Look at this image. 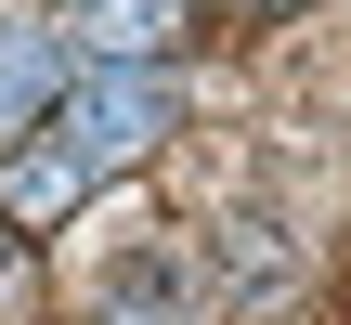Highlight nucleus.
Returning a JSON list of instances; mask_svg holds the SVG:
<instances>
[{
    "label": "nucleus",
    "instance_id": "nucleus-2",
    "mask_svg": "<svg viewBox=\"0 0 351 325\" xmlns=\"http://www.w3.org/2000/svg\"><path fill=\"white\" fill-rule=\"evenodd\" d=\"M65 78H78V39H65V26H0V143L39 130Z\"/></svg>",
    "mask_w": 351,
    "mask_h": 325
},
{
    "label": "nucleus",
    "instance_id": "nucleus-3",
    "mask_svg": "<svg viewBox=\"0 0 351 325\" xmlns=\"http://www.w3.org/2000/svg\"><path fill=\"white\" fill-rule=\"evenodd\" d=\"M182 26H195V0H78V52H104V65H156Z\"/></svg>",
    "mask_w": 351,
    "mask_h": 325
},
{
    "label": "nucleus",
    "instance_id": "nucleus-4",
    "mask_svg": "<svg viewBox=\"0 0 351 325\" xmlns=\"http://www.w3.org/2000/svg\"><path fill=\"white\" fill-rule=\"evenodd\" d=\"M0 300H13V261H0Z\"/></svg>",
    "mask_w": 351,
    "mask_h": 325
},
{
    "label": "nucleus",
    "instance_id": "nucleus-1",
    "mask_svg": "<svg viewBox=\"0 0 351 325\" xmlns=\"http://www.w3.org/2000/svg\"><path fill=\"white\" fill-rule=\"evenodd\" d=\"M39 130H52V143H39V156L0 182L26 221H52V208H78L91 182H117V169H130V156L169 130V78H156V65H104V78H65Z\"/></svg>",
    "mask_w": 351,
    "mask_h": 325
}]
</instances>
